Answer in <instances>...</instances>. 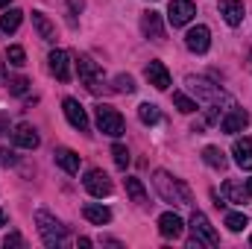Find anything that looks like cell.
<instances>
[{
    "label": "cell",
    "mask_w": 252,
    "mask_h": 249,
    "mask_svg": "<svg viewBox=\"0 0 252 249\" xmlns=\"http://www.w3.org/2000/svg\"><path fill=\"white\" fill-rule=\"evenodd\" d=\"M94 115H97V129H100V132H106V135H112V138H121V135H124L126 121L115 106L100 103V106L94 109Z\"/></svg>",
    "instance_id": "277c9868"
},
{
    "label": "cell",
    "mask_w": 252,
    "mask_h": 249,
    "mask_svg": "<svg viewBox=\"0 0 252 249\" xmlns=\"http://www.w3.org/2000/svg\"><path fill=\"white\" fill-rule=\"evenodd\" d=\"M115 91L132 94V91H135V79H132V76H115Z\"/></svg>",
    "instance_id": "4dcf8cb0"
},
{
    "label": "cell",
    "mask_w": 252,
    "mask_h": 249,
    "mask_svg": "<svg viewBox=\"0 0 252 249\" xmlns=\"http://www.w3.org/2000/svg\"><path fill=\"white\" fill-rule=\"evenodd\" d=\"M138 118H141V124L153 126V124H158L161 112H158V106H156V103H141V106H138Z\"/></svg>",
    "instance_id": "cb8c5ba5"
},
{
    "label": "cell",
    "mask_w": 252,
    "mask_h": 249,
    "mask_svg": "<svg viewBox=\"0 0 252 249\" xmlns=\"http://www.w3.org/2000/svg\"><path fill=\"white\" fill-rule=\"evenodd\" d=\"M153 185H156L158 196H161L164 202H173V205H190V202H193L188 185H185L182 179L170 176L167 170H156V173H153Z\"/></svg>",
    "instance_id": "6da1fadb"
},
{
    "label": "cell",
    "mask_w": 252,
    "mask_h": 249,
    "mask_svg": "<svg viewBox=\"0 0 252 249\" xmlns=\"http://www.w3.org/2000/svg\"><path fill=\"white\" fill-rule=\"evenodd\" d=\"M0 164L6 167V164H15V153L12 150H0Z\"/></svg>",
    "instance_id": "836d02e7"
},
{
    "label": "cell",
    "mask_w": 252,
    "mask_h": 249,
    "mask_svg": "<svg viewBox=\"0 0 252 249\" xmlns=\"http://www.w3.org/2000/svg\"><path fill=\"white\" fill-rule=\"evenodd\" d=\"M12 141H15V147H21V150H35V147L41 144V138H38V132H35L32 124H18L12 129Z\"/></svg>",
    "instance_id": "30bf717a"
},
{
    "label": "cell",
    "mask_w": 252,
    "mask_h": 249,
    "mask_svg": "<svg viewBox=\"0 0 252 249\" xmlns=\"http://www.w3.org/2000/svg\"><path fill=\"white\" fill-rule=\"evenodd\" d=\"M250 244H252V238H250Z\"/></svg>",
    "instance_id": "60d3db41"
},
{
    "label": "cell",
    "mask_w": 252,
    "mask_h": 249,
    "mask_svg": "<svg viewBox=\"0 0 252 249\" xmlns=\"http://www.w3.org/2000/svg\"><path fill=\"white\" fill-rule=\"evenodd\" d=\"M220 15L226 18L229 27H241L244 24V3L241 0H220Z\"/></svg>",
    "instance_id": "d6986e66"
},
{
    "label": "cell",
    "mask_w": 252,
    "mask_h": 249,
    "mask_svg": "<svg viewBox=\"0 0 252 249\" xmlns=\"http://www.w3.org/2000/svg\"><path fill=\"white\" fill-rule=\"evenodd\" d=\"M76 67H79V79H82V85H85L91 94H97V91L103 88V67L94 62L91 56H79Z\"/></svg>",
    "instance_id": "5b68a950"
},
{
    "label": "cell",
    "mask_w": 252,
    "mask_h": 249,
    "mask_svg": "<svg viewBox=\"0 0 252 249\" xmlns=\"http://www.w3.org/2000/svg\"><path fill=\"white\" fill-rule=\"evenodd\" d=\"M173 106H176L182 115H190V112H196V100H190L188 94H182V91H176V94H173Z\"/></svg>",
    "instance_id": "484cf974"
},
{
    "label": "cell",
    "mask_w": 252,
    "mask_h": 249,
    "mask_svg": "<svg viewBox=\"0 0 252 249\" xmlns=\"http://www.w3.org/2000/svg\"><path fill=\"white\" fill-rule=\"evenodd\" d=\"M21 21H24V12L21 9H9V12L0 15V30L3 32H15L21 27Z\"/></svg>",
    "instance_id": "603a6c76"
},
{
    "label": "cell",
    "mask_w": 252,
    "mask_h": 249,
    "mask_svg": "<svg viewBox=\"0 0 252 249\" xmlns=\"http://www.w3.org/2000/svg\"><path fill=\"white\" fill-rule=\"evenodd\" d=\"M144 76H147V82H150L153 88H158V91H167V88H170V70L161 62H150L144 67Z\"/></svg>",
    "instance_id": "7c38bea8"
},
{
    "label": "cell",
    "mask_w": 252,
    "mask_h": 249,
    "mask_svg": "<svg viewBox=\"0 0 252 249\" xmlns=\"http://www.w3.org/2000/svg\"><path fill=\"white\" fill-rule=\"evenodd\" d=\"M27 85H30V82H27L24 76H15V79H9V91H12V94H27Z\"/></svg>",
    "instance_id": "1f68e13d"
},
{
    "label": "cell",
    "mask_w": 252,
    "mask_h": 249,
    "mask_svg": "<svg viewBox=\"0 0 252 249\" xmlns=\"http://www.w3.org/2000/svg\"><path fill=\"white\" fill-rule=\"evenodd\" d=\"M220 196H223V202L244 205V202L250 199V190H247V185H241V182H235V179H226V182L220 185Z\"/></svg>",
    "instance_id": "9a60e30c"
},
{
    "label": "cell",
    "mask_w": 252,
    "mask_h": 249,
    "mask_svg": "<svg viewBox=\"0 0 252 249\" xmlns=\"http://www.w3.org/2000/svg\"><path fill=\"white\" fill-rule=\"evenodd\" d=\"M232 156H235V164L241 170H252V138H235Z\"/></svg>",
    "instance_id": "e0dca14e"
},
{
    "label": "cell",
    "mask_w": 252,
    "mask_h": 249,
    "mask_svg": "<svg viewBox=\"0 0 252 249\" xmlns=\"http://www.w3.org/2000/svg\"><path fill=\"white\" fill-rule=\"evenodd\" d=\"M185 85L196 94V100H202V103H208V106H211V103H217V100H223V91H220L214 82L202 79V76H188V79H185Z\"/></svg>",
    "instance_id": "8992f818"
},
{
    "label": "cell",
    "mask_w": 252,
    "mask_h": 249,
    "mask_svg": "<svg viewBox=\"0 0 252 249\" xmlns=\"http://www.w3.org/2000/svg\"><path fill=\"white\" fill-rule=\"evenodd\" d=\"M141 30H144V35L147 38H153V41H164V24H161V15L158 12H144L141 15Z\"/></svg>",
    "instance_id": "4fadbf2b"
},
{
    "label": "cell",
    "mask_w": 252,
    "mask_h": 249,
    "mask_svg": "<svg viewBox=\"0 0 252 249\" xmlns=\"http://www.w3.org/2000/svg\"><path fill=\"white\" fill-rule=\"evenodd\" d=\"M64 109V118H67V124L73 126V129H79V132H88V112L79 106V100H73V97H67L62 103Z\"/></svg>",
    "instance_id": "9c48e42d"
},
{
    "label": "cell",
    "mask_w": 252,
    "mask_h": 249,
    "mask_svg": "<svg viewBox=\"0 0 252 249\" xmlns=\"http://www.w3.org/2000/svg\"><path fill=\"white\" fill-rule=\"evenodd\" d=\"M3 132H9V126H6V118L0 115V135H3Z\"/></svg>",
    "instance_id": "d590c367"
},
{
    "label": "cell",
    "mask_w": 252,
    "mask_h": 249,
    "mask_svg": "<svg viewBox=\"0 0 252 249\" xmlns=\"http://www.w3.org/2000/svg\"><path fill=\"white\" fill-rule=\"evenodd\" d=\"M126 193H129L135 202H144V199H147V190L141 185V179H126Z\"/></svg>",
    "instance_id": "4316f807"
},
{
    "label": "cell",
    "mask_w": 252,
    "mask_h": 249,
    "mask_svg": "<svg viewBox=\"0 0 252 249\" xmlns=\"http://www.w3.org/2000/svg\"><path fill=\"white\" fill-rule=\"evenodd\" d=\"M67 6H70L73 12H82V6H85V3H82V0H67Z\"/></svg>",
    "instance_id": "e575fe53"
},
{
    "label": "cell",
    "mask_w": 252,
    "mask_h": 249,
    "mask_svg": "<svg viewBox=\"0 0 252 249\" xmlns=\"http://www.w3.org/2000/svg\"><path fill=\"white\" fill-rule=\"evenodd\" d=\"M9 3H12V0H0V9H6V6H9Z\"/></svg>",
    "instance_id": "74e56055"
},
{
    "label": "cell",
    "mask_w": 252,
    "mask_h": 249,
    "mask_svg": "<svg viewBox=\"0 0 252 249\" xmlns=\"http://www.w3.org/2000/svg\"><path fill=\"white\" fill-rule=\"evenodd\" d=\"M0 226H6V211L0 208Z\"/></svg>",
    "instance_id": "8d00e7d4"
},
{
    "label": "cell",
    "mask_w": 252,
    "mask_h": 249,
    "mask_svg": "<svg viewBox=\"0 0 252 249\" xmlns=\"http://www.w3.org/2000/svg\"><path fill=\"white\" fill-rule=\"evenodd\" d=\"M226 226H229V232H244L250 226V220H247V214H226Z\"/></svg>",
    "instance_id": "83f0119b"
},
{
    "label": "cell",
    "mask_w": 252,
    "mask_h": 249,
    "mask_svg": "<svg viewBox=\"0 0 252 249\" xmlns=\"http://www.w3.org/2000/svg\"><path fill=\"white\" fill-rule=\"evenodd\" d=\"M0 76H3V62H0Z\"/></svg>",
    "instance_id": "ab89813d"
},
{
    "label": "cell",
    "mask_w": 252,
    "mask_h": 249,
    "mask_svg": "<svg viewBox=\"0 0 252 249\" xmlns=\"http://www.w3.org/2000/svg\"><path fill=\"white\" fill-rule=\"evenodd\" d=\"M190 232H193V238H190V249H199V247H217L220 244V238H217V232H214V226L208 223V217L202 214V211H193L190 214Z\"/></svg>",
    "instance_id": "3957f363"
},
{
    "label": "cell",
    "mask_w": 252,
    "mask_h": 249,
    "mask_svg": "<svg viewBox=\"0 0 252 249\" xmlns=\"http://www.w3.org/2000/svg\"><path fill=\"white\" fill-rule=\"evenodd\" d=\"M53 158H56V164L62 167L64 173H79V156H76L73 150H67V147H59V150L53 153Z\"/></svg>",
    "instance_id": "44dd1931"
},
{
    "label": "cell",
    "mask_w": 252,
    "mask_h": 249,
    "mask_svg": "<svg viewBox=\"0 0 252 249\" xmlns=\"http://www.w3.org/2000/svg\"><path fill=\"white\" fill-rule=\"evenodd\" d=\"M250 126V115L244 112V109H232L223 121H220V129L226 132V135H238V132H244Z\"/></svg>",
    "instance_id": "2e32d148"
},
{
    "label": "cell",
    "mask_w": 252,
    "mask_h": 249,
    "mask_svg": "<svg viewBox=\"0 0 252 249\" xmlns=\"http://www.w3.org/2000/svg\"><path fill=\"white\" fill-rule=\"evenodd\" d=\"M112 156H115V164H118L121 170L129 167V150H126L124 144H115V147H112Z\"/></svg>",
    "instance_id": "f1b7e54d"
},
{
    "label": "cell",
    "mask_w": 252,
    "mask_h": 249,
    "mask_svg": "<svg viewBox=\"0 0 252 249\" xmlns=\"http://www.w3.org/2000/svg\"><path fill=\"white\" fill-rule=\"evenodd\" d=\"M47 62H50V73H53L59 82H67V79H70V56H67L64 50H53V53L47 56Z\"/></svg>",
    "instance_id": "ac0fdd59"
},
{
    "label": "cell",
    "mask_w": 252,
    "mask_h": 249,
    "mask_svg": "<svg viewBox=\"0 0 252 249\" xmlns=\"http://www.w3.org/2000/svg\"><path fill=\"white\" fill-rule=\"evenodd\" d=\"M202 158H205V164L214 167V170H223V167H226V156H223L217 147H205V150H202Z\"/></svg>",
    "instance_id": "d4e9b609"
},
{
    "label": "cell",
    "mask_w": 252,
    "mask_h": 249,
    "mask_svg": "<svg viewBox=\"0 0 252 249\" xmlns=\"http://www.w3.org/2000/svg\"><path fill=\"white\" fill-rule=\"evenodd\" d=\"M6 59H9L12 67H24V64H27V53H24V47H9Z\"/></svg>",
    "instance_id": "f546056e"
},
{
    "label": "cell",
    "mask_w": 252,
    "mask_h": 249,
    "mask_svg": "<svg viewBox=\"0 0 252 249\" xmlns=\"http://www.w3.org/2000/svg\"><path fill=\"white\" fill-rule=\"evenodd\" d=\"M158 232H161L164 238L176 241V238H182V232H185V223H182V217H179V214L167 211V214H161V217H158Z\"/></svg>",
    "instance_id": "5bb4252c"
},
{
    "label": "cell",
    "mask_w": 252,
    "mask_h": 249,
    "mask_svg": "<svg viewBox=\"0 0 252 249\" xmlns=\"http://www.w3.org/2000/svg\"><path fill=\"white\" fill-rule=\"evenodd\" d=\"M185 47H188L190 53H205L208 47H211V32H208V27H193L188 30V35H185Z\"/></svg>",
    "instance_id": "8fae6325"
},
{
    "label": "cell",
    "mask_w": 252,
    "mask_h": 249,
    "mask_svg": "<svg viewBox=\"0 0 252 249\" xmlns=\"http://www.w3.org/2000/svg\"><path fill=\"white\" fill-rule=\"evenodd\" d=\"M32 27L38 30V35H41L44 41H56V27L50 24V18H47L44 12H32Z\"/></svg>",
    "instance_id": "7402d4cb"
},
{
    "label": "cell",
    "mask_w": 252,
    "mask_h": 249,
    "mask_svg": "<svg viewBox=\"0 0 252 249\" xmlns=\"http://www.w3.org/2000/svg\"><path fill=\"white\" fill-rule=\"evenodd\" d=\"M82 214H85V220L94 223V226H106V223L112 220V211H109L106 205H100V202H88V205L82 208Z\"/></svg>",
    "instance_id": "ffe728a7"
},
{
    "label": "cell",
    "mask_w": 252,
    "mask_h": 249,
    "mask_svg": "<svg viewBox=\"0 0 252 249\" xmlns=\"http://www.w3.org/2000/svg\"><path fill=\"white\" fill-rule=\"evenodd\" d=\"M35 226H38V235H41L44 247L56 249L67 241V229H64L50 211H35Z\"/></svg>",
    "instance_id": "7a4b0ae2"
},
{
    "label": "cell",
    "mask_w": 252,
    "mask_h": 249,
    "mask_svg": "<svg viewBox=\"0 0 252 249\" xmlns=\"http://www.w3.org/2000/svg\"><path fill=\"white\" fill-rule=\"evenodd\" d=\"M193 15H196V6H193L190 0H170V6H167V21H170L173 27L190 24Z\"/></svg>",
    "instance_id": "ba28073f"
},
{
    "label": "cell",
    "mask_w": 252,
    "mask_h": 249,
    "mask_svg": "<svg viewBox=\"0 0 252 249\" xmlns=\"http://www.w3.org/2000/svg\"><path fill=\"white\" fill-rule=\"evenodd\" d=\"M82 185H85V190H88L91 196H97V199H103V196H109V193H112V182H109V176H106L103 170H97V167L85 173Z\"/></svg>",
    "instance_id": "52a82bcc"
},
{
    "label": "cell",
    "mask_w": 252,
    "mask_h": 249,
    "mask_svg": "<svg viewBox=\"0 0 252 249\" xmlns=\"http://www.w3.org/2000/svg\"><path fill=\"white\" fill-rule=\"evenodd\" d=\"M247 190H250V196H252V179H247Z\"/></svg>",
    "instance_id": "f35d334b"
},
{
    "label": "cell",
    "mask_w": 252,
    "mask_h": 249,
    "mask_svg": "<svg viewBox=\"0 0 252 249\" xmlns=\"http://www.w3.org/2000/svg\"><path fill=\"white\" fill-rule=\"evenodd\" d=\"M3 244H6V247H24V238L12 232V235H6V241H3Z\"/></svg>",
    "instance_id": "d6a6232c"
}]
</instances>
